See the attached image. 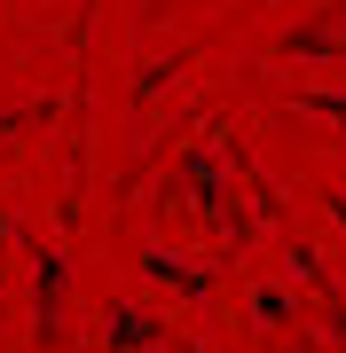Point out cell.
I'll return each mask as SVG.
<instances>
[{
  "mask_svg": "<svg viewBox=\"0 0 346 353\" xmlns=\"http://www.w3.org/2000/svg\"><path fill=\"white\" fill-rule=\"evenodd\" d=\"M32 283H39V330H32V338L55 353V345L71 338V267L55 259V252H32Z\"/></svg>",
  "mask_w": 346,
  "mask_h": 353,
  "instance_id": "obj_1",
  "label": "cell"
},
{
  "mask_svg": "<svg viewBox=\"0 0 346 353\" xmlns=\"http://www.w3.org/2000/svg\"><path fill=\"white\" fill-rule=\"evenodd\" d=\"M0 236H8V220H0Z\"/></svg>",
  "mask_w": 346,
  "mask_h": 353,
  "instance_id": "obj_2",
  "label": "cell"
}]
</instances>
